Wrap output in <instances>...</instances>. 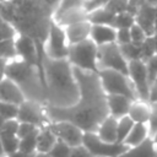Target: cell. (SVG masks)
<instances>
[{"label":"cell","mask_w":157,"mask_h":157,"mask_svg":"<svg viewBox=\"0 0 157 157\" xmlns=\"http://www.w3.org/2000/svg\"><path fill=\"white\" fill-rule=\"evenodd\" d=\"M74 75L80 88L78 101L67 108L45 105L50 121H70L83 132H97L102 121L109 117L107 93L101 77L96 72L85 71L74 66Z\"/></svg>","instance_id":"obj_1"},{"label":"cell","mask_w":157,"mask_h":157,"mask_svg":"<svg viewBox=\"0 0 157 157\" xmlns=\"http://www.w3.org/2000/svg\"><path fill=\"white\" fill-rule=\"evenodd\" d=\"M43 69L47 81L45 101L48 105L67 108L80 98V88L69 59H52L44 54Z\"/></svg>","instance_id":"obj_2"},{"label":"cell","mask_w":157,"mask_h":157,"mask_svg":"<svg viewBox=\"0 0 157 157\" xmlns=\"http://www.w3.org/2000/svg\"><path fill=\"white\" fill-rule=\"evenodd\" d=\"M5 76L15 81L20 86L23 93L27 88L28 90L31 88L32 93L34 92H38L39 94L42 93L45 98V91L42 85L38 69L27 64L26 61L21 59L10 60L5 70Z\"/></svg>","instance_id":"obj_3"},{"label":"cell","mask_w":157,"mask_h":157,"mask_svg":"<svg viewBox=\"0 0 157 157\" xmlns=\"http://www.w3.org/2000/svg\"><path fill=\"white\" fill-rule=\"evenodd\" d=\"M69 61L72 66L85 71L99 72L98 67V45L91 39L69 45Z\"/></svg>","instance_id":"obj_4"},{"label":"cell","mask_w":157,"mask_h":157,"mask_svg":"<svg viewBox=\"0 0 157 157\" xmlns=\"http://www.w3.org/2000/svg\"><path fill=\"white\" fill-rule=\"evenodd\" d=\"M98 75L107 94H120L130 98L131 101H137L136 91L129 76L110 69L101 70Z\"/></svg>","instance_id":"obj_5"},{"label":"cell","mask_w":157,"mask_h":157,"mask_svg":"<svg viewBox=\"0 0 157 157\" xmlns=\"http://www.w3.org/2000/svg\"><path fill=\"white\" fill-rule=\"evenodd\" d=\"M98 67L99 71L110 69L129 76V61L124 58L117 42L98 47Z\"/></svg>","instance_id":"obj_6"},{"label":"cell","mask_w":157,"mask_h":157,"mask_svg":"<svg viewBox=\"0 0 157 157\" xmlns=\"http://www.w3.org/2000/svg\"><path fill=\"white\" fill-rule=\"evenodd\" d=\"M44 53L52 59H67L69 43L64 27L59 26L54 20L49 23V31L44 44Z\"/></svg>","instance_id":"obj_7"},{"label":"cell","mask_w":157,"mask_h":157,"mask_svg":"<svg viewBox=\"0 0 157 157\" xmlns=\"http://www.w3.org/2000/svg\"><path fill=\"white\" fill-rule=\"evenodd\" d=\"M82 145L96 157H118L130 148L124 142H105L97 132H85Z\"/></svg>","instance_id":"obj_8"},{"label":"cell","mask_w":157,"mask_h":157,"mask_svg":"<svg viewBox=\"0 0 157 157\" xmlns=\"http://www.w3.org/2000/svg\"><path fill=\"white\" fill-rule=\"evenodd\" d=\"M129 78L134 85L139 99L148 103L151 86L148 82L146 63L142 60L129 61Z\"/></svg>","instance_id":"obj_9"},{"label":"cell","mask_w":157,"mask_h":157,"mask_svg":"<svg viewBox=\"0 0 157 157\" xmlns=\"http://www.w3.org/2000/svg\"><path fill=\"white\" fill-rule=\"evenodd\" d=\"M17 120L20 123H29L36 125L37 128H43L50 123L48 114L45 112V107H42L36 101H25L18 109Z\"/></svg>","instance_id":"obj_10"},{"label":"cell","mask_w":157,"mask_h":157,"mask_svg":"<svg viewBox=\"0 0 157 157\" xmlns=\"http://www.w3.org/2000/svg\"><path fill=\"white\" fill-rule=\"evenodd\" d=\"M48 128L53 131L58 140L64 141L71 147L83 144V131L70 121H50Z\"/></svg>","instance_id":"obj_11"},{"label":"cell","mask_w":157,"mask_h":157,"mask_svg":"<svg viewBox=\"0 0 157 157\" xmlns=\"http://www.w3.org/2000/svg\"><path fill=\"white\" fill-rule=\"evenodd\" d=\"M26 101V96L20 86L9 77H5L0 82V102H7L21 105Z\"/></svg>","instance_id":"obj_12"},{"label":"cell","mask_w":157,"mask_h":157,"mask_svg":"<svg viewBox=\"0 0 157 157\" xmlns=\"http://www.w3.org/2000/svg\"><path fill=\"white\" fill-rule=\"evenodd\" d=\"M107 102L109 108V115L120 119L123 117L129 115L131 104L135 101H131L130 98L120 94H107Z\"/></svg>","instance_id":"obj_13"},{"label":"cell","mask_w":157,"mask_h":157,"mask_svg":"<svg viewBox=\"0 0 157 157\" xmlns=\"http://www.w3.org/2000/svg\"><path fill=\"white\" fill-rule=\"evenodd\" d=\"M91 28H92V23L90 21H82L65 27L64 29L69 45L88 39L91 36Z\"/></svg>","instance_id":"obj_14"},{"label":"cell","mask_w":157,"mask_h":157,"mask_svg":"<svg viewBox=\"0 0 157 157\" xmlns=\"http://www.w3.org/2000/svg\"><path fill=\"white\" fill-rule=\"evenodd\" d=\"M90 38L98 45H104L117 42V28L107 25H92Z\"/></svg>","instance_id":"obj_15"},{"label":"cell","mask_w":157,"mask_h":157,"mask_svg":"<svg viewBox=\"0 0 157 157\" xmlns=\"http://www.w3.org/2000/svg\"><path fill=\"white\" fill-rule=\"evenodd\" d=\"M59 26L61 27H67L70 25L77 23V22H82V21H88V11L83 7H74L70 10H66L65 12H63L61 15H59L58 17L53 18Z\"/></svg>","instance_id":"obj_16"},{"label":"cell","mask_w":157,"mask_h":157,"mask_svg":"<svg viewBox=\"0 0 157 157\" xmlns=\"http://www.w3.org/2000/svg\"><path fill=\"white\" fill-rule=\"evenodd\" d=\"M97 135L105 142H118V119L109 115L97 130Z\"/></svg>","instance_id":"obj_17"},{"label":"cell","mask_w":157,"mask_h":157,"mask_svg":"<svg viewBox=\"0 0 157 157\" xmlns=\"http://www.w3.org/2000/svg\"><path fill=\"white\" fill-rule=\"evenodd\" d=\"M156 144L152 137H147L144 142L137 146L130 147L126 152L118 157H156Z\"/></svg>","instance_id":"obj_18"},{"label":"cell","mask_w":157,"mask_h":157,"mask_svg":"<svg viewBox=\"0 0 157 157\" xmlns=\"http://www.w3.org/2000/svg\"><path fill=\"white\" fill-rule=\"evenodd\" d=\"M147 137H150V128L148 124L145 123H135L128 137L124 140V144L129 147H134L144 142Z\"/></svg>","instance_id":"obj_19"},{"label":"cell","mask_w":157,"mask_h":157,"mask_svg":"<svg viewBox=\"0 0 157 157\" xmlns=\"http://www.w3.org/2000/svg\"><path fill=\"white\" fill-rule=\"evenodd\" d=\"M58 139L53 134V131L48 128V125L39 129L38 139H37V152L40 153H49V151L54 147Z\"/></svg>","instance_id":"obj_20"},{"label":"cell","mask_w":157,"mask_h":157,"mask_svg":"<svg viewBox=\"0 0 157 157\" xmlns=\"http://www.w3.org/2000/svg\"><path fill=\"white\" fill-rule=\"evenodd\" d=\"M129 117L135 123H145L147 124L151 117V108L147 104V102L142 101H135L131 104V108L129 110Z\"/></svg>","instance_id":"obj_21"},{"label":"cell","mask_w":157,"mask_h":157,"mask_svg":"<svg viewBox=\"0 0 157 157\" xmlns=\"http://www.w3.org/2000/svg\"><path fill=\"white\" fill-rule=\"evenodd\" d=\"M115 16L113 12L107 10L104 6L98 7L91 12H88V21L92 25H107V26H113Z\"/></svg>","instance_id":"obj_22"},{"label":"cell","mask_w":157,"mask_h":157,"mask_svg":"<svg viewBox=\"0 0 157 157\" xmlns=\"http://www.w3.org/2000/svg\"><path fill=\"white\" fill-rule=\"evenodd\" d=\"M0 140L5 151L6 157L15 153L16 151H18V146H20V139L17 135H11V134H4L0 132Z\"/></svg>","instance_id":"obj_23"},{"label":"cell","mask_w":157,"mask_h":157,"mask_svg":"<svg viewBox=\"0 0 157 157\" xmlns=\"http://www.w3.org/2000/svg\"><path fill=\"white\" fill-rule=\"evenodd\" d=\"M0 56L7 60L17 59V50H16V42L15 38L2 39L0 40Z\"/></svg>","instance_id":"obj_24"},{"label":"cell","mask_w":157,"mask_h":157,"mask_svg":"<svg viewBox=\"0 0 157 157\" xmlns=\"http://www.w3.org/2000/svg\"><path fill=\"white\" fill-rule=\"evenodd\" d=\"M38 134H39V129L36 130L34 132H32L31 135L20 139V146L18 150L26 153H36L37 152V139H38Z\"/></svg>","instance_id":"obj_25"},{"label":"cell","mask_w":157,"mask_h":157,"mask_svg":"<svg viewBox=\"0 0 157 157\" xmlns=\"http://www.w3.org/2000/svg\"><path fill=\"white\" fill-rule=\"evenodd\" d=\"M135 23H136V16L134 13L129 12V11H125V12L118 13L115 16L113 27L117 28V29H120V28H131Z\"/></svg>","instance_id":"obj_26"},{"label":"cell","mask_w":157,"mask_h":157,"mask_svg":"<svg viewBox=\"0 0 157 157\" xmlns=\"http://www.w3.org/2000/svg\"><path fill=\"white\" fill-rule=\"evenodd\" d=\"M134 125L135 121L129 115L118 119V142H124V140L128 137Z\"/></svg>","instance_id":"obj_27"},{"label":"cell","mask_w":157,"mask_h":157,"mask_svg":"<svg viewBox=\"0 0 157 157\" xmlns=\"http://www.w3.org/2000/svg\"><path fill=\"white\" fill-rule=\"evenodd\" d=\"M120 50L128 61L141 60V44H136L132 42L128 44H123L120 45Z\"/></svg>","instance_id":"obj_28"},{"label":"cell","mask_w":157,"mask_h":157,"mask_svg":"<svg viewBox=\"0 0 157 157\" xmlns=\"http://www.w3.org/2000/svg\"><path fill=\"white\" fill-rule=\"evenodd\" d=\"M153 55H156V49H155V39L153 36H150L146 38V40L141 44V60L147 61L150 60Z\"/></svg>","instance_id":"obj_29"},{"label":"cell","mask_w":157,"mask_h":157,"mask_svg":"<svg viewBox=\"0 0 157 157\" xmlns=\"http://www.w3.org/2000/svg\"><path fill=\"white\" fill-rule=\"evenodd\" d=\"M20 105L7 103V102H0V115L4 117L6 120L9 119H17Z\"/></svg>","instance_id":"obj_30"},{"label":"cell","mask_w":157,"mask_h":157,"mask_svg":"<svg viewBox=\"0 0 157 157\" xmlns=\"http://www.w3.org/2000/svg\"><path fill=\"white\" fill-rule=\"evenodd\" d=\"M71 150H72L71 146H69V145L65 144L64 141L58 140L56 144H55L54 147L49 151L48 155H49L50 157H70Z\"/></svg>","instance_id":"obj_31"},{"label":"cell","mask_w":157,"mask_h":157,"mask_svg":"<svg viewBox=\"0 0 157 157\" xmlns=\"http://www.w3.org/2000/svg\"><path fill=\"white\" fill-rule=\"evenodd\" d=\"M104 7L107 10H109L110 12H113L114 15H118V13L128 11L129 0H108L107 4L104 5Z\"/></svg>","instance_id":"obj_32"},{"label":"cell","mask_w":157,"mask_h":157,"mask_svg":"<svg viewBox=\"0 0 157 157\" xmlns=\"http://www.w3.org/2000/svg\"><path fill=\"white\" fill-rule=\"evenodd\" d=\"M80 6H83V0H60L59 5L55 9L54 18L58 17L59 15H61L63 12H65L66 10H70L74 7H80Z\"/></svg>","instance_id":"obj_33"},{"label":"cell","mask_w":157,"mask_h":157,"mask_svg":"<svg viewBox=\"0 0 157 157\" xmlns=\"http://www.w3.org/2000/svg\"><path fill=\"white\" fill-rule=\"evenodd\" d=\"M130 34H131V42L136 43V44H142L146 40V38L148 37L147 33L145 32V29L137 23H135L130 28Z\"/></svg>","instance_id":"obj_34"},{"label":"cell","mask_w":157,"mask_h":157,"mask_svg":"<svg viewBox=\"0 0 157 157\" xmlns=\"http://www.w3.org/2000/svg\"><path fill=\"white\" fill-rule=\"evenodd\" d=\"M146 67H147L148 82H150V86H151L157 78V54L153 55L150 60L146 61Z\"/></svg>","instance_id":"obj_35"},{"label":"cell","mask_w":157,"mask_h":157,"mask_svg":"<svg viewBox=\"0 0 157 157\" xmlns=\"http://www.w3.org/2000/svg\"><path fill=\"white\" fill-rule=\"evenodd\" d=\"M10 38H16V31L12 25H10V22L4 21L0 23V40Z\"/></svg>","instance_id":"obj_36"},{"label":"cell","mask_w":157,"mask_h":157,"mask_svg":"<svg viewBox=\"0 0 157 157\" xmlns=\"http://www.w3.org/2000/svg\"><path fill=\"white\" fill-rule=\"evenodd\" d=\"M18 128H20V121L17 119H9V120L5 121V124H4V126H2V129H1L0 132L17 135Z\"/></svg>","instance_id":"obj_37"},{"label":"cell","mask_w":157,"mask_h":157,"mask_svg":"<svg viewBox=\"0 0 157 157\" xmlns=\"http://www.w3.org/2000/svg\"><path fill=\"white\" fill-rule=\"evenodd\" d=\"M39 128H37L36 125L33 124H29V123H20V128H18V131H17V136L18 139H23L28 135H31L32 132H34L36 130H38Z\"/></svg>","instance_id":"obj_38"},{"label":"cell","mask_w":157,"mask_h":157,"mask_svg":"<svg viewBox=\"0 0 157 157\" xmlns=\"http://www.w3.org/2000/svg\"><path fill=\"white\" fill-rule=\"evenodd\" d=\"M117 43L119 45L131 43L130 28H120V29H117Z\"/></svg>","instance_id":"obj_39"},{"label":"cell","mask_w":157,"mask_h":157,"mask_svg":"<svg viewBox=\"0 0 157 157\" xmlns=\"http://www.w3.org/2000/svg\"><path fill=\"white\" fill-rule=\"evenodd\" d=\"M147 124L150 128V137H152L157 132V103H155L151 108V117Z\"/></svg>","instance_id":"obj_40"},{"label":"cell","mask_w":157,"mask_h":157,"mask_svg":"<svg viewBox=\"0 0 157 157\" xmlns=\"http://www.w3.org/2000/svg\"><path fill=\"white\" fill-rule=\"evenodd\" d=\"M70 157H96V156H93L83 145H80V146L72 147Z\"/></svg>","instance_id":"obj_41"},{"label":"cell","mask_w":157,"mask_h":157,"mask_svg":"<svg viewBox=\"0 0 157 157\" xmlns=\"http://www.w3.org/2000/svg\"><path fill=\"white\" fill-rule=\"evenodd\" d=\"M148 103L151 104H155L157 103V78L156 81L151 85V90H150V99H148Z\"/></svg>","instance_id":"obj_42"},{"label":"cell","mask_w":157,"mask_h":157,"mask_svg":"<svg viewBox=\"0 0 157 157\" xmlns=\"http://www.w3.org/2000/svg\"><path fill=\"white\" fill-rule=\"evenodd\" d=\"M36 153H26V152H22V151L18 150V151H16L15 153H12L7 157H36Z\"/></svg>","instance_id":"obj_43"},{"label":"cell","mask_w":157,"mask_h":157,"mask_svg":"<svg viewBox=\"0 0 157 157\" xmlns=\"http://www.w3.org/2000/svg\"><path fill=\"white\" fill-rule=\"evenodd\" d=\"M49 5H55V6H58L59 5V2H60V0H45Z\"/></svg>","instance_id":"obj_44"},{"label":"cell","mask_w":157,"mask_h":157,"mask_svg":"<svg viewBox=\"0 0 157 157\" xmlns=\"http://www.w3.org/2000/svg\"><path fill=\"white\" fill-rule=\"evenodd\" d=\"M5 151H4V147H2V144H1V140H0V157H5Z\"/></svg>","instance_id":"obj_45"},{"label":"cell","mask_w":157,"mask_h":157,"mask_svg":"<svg viewBox=\"0 0 157 157\" xmlns=\"http://www.w3.org/2000/svg\"><path fill=\"white\" fill-rule=\"evenodd\" d=\"M5 121H6V119L0 115V131H1V129H2V126H4V124H5Z\"/></svg>","instance_id":"obj_46"},{"label":"cell","mask_w":157,"mask_h":157,"mask_svg":"<svg viewBox=\"0 0 157 157\" xmlns=\"http://www.w3.org/2000/svg\"><path fill=\"white\" fill-rule=\"evenodd\" d=\"M5 77H6V76H5V70H4V69H0V82H1Z\"/></svg>","instance_id":"obj_47"},{"label":"cell","mask_w":157,"mask_h":157,"mask_svg":"<svg viewBox=\"0 0 157 157\" xmlns=\"http://www.w3.org/2000/svg\"><path fill=\"white\" fill-rule=\"evenodd\" d=\"M36 157H50L48 153H40V152H37L36 153Z\"/></svg>","instance_id":"obj_48"},{"label":"cell","mask_w":157,"mask_h":157,"mask_svg":"<svg viewBox=\"0 0 157 157\" xmlns=\"http://www.w3.org/2000/svg\"><path fill=\"white\" fill-rule=\"evenodd\" d=\"M153 39H155V49H156V54H157V34L153 36Z\"/></svg>","instance_id":"obj_49"},{"label":"cell","mask_w":157,"mask_h":157,"mask_svg":"<svg viewBox=\"0 0 157 157\" xmlns=\"http://www.w3.org/2000/svg\"><path fill=\"white\" fill-rule=\"evenodd\" d=\"M152 139H153V141H155V144H156V146H157V132L152 136Z\"/></svg>","instance_id":"obj_50"},{"label":"cell","mask_w":157,"mask_h":157,"mask_svg":"<svg viewBox=\"0 0 157 157\" xmlns=\"http://www.w3.org/2000/svg\"><path fill=\"white\" fill-rule=\"evenodd\" d=\"M1 22H4V18H2V16L0 15V23H1Z\"/></svg>","instance_id":"obj_51"},{"label":"cell","mask_w":157,"mask_h":157,"mask_svg":"<svg viewBox=\"0 0 157 157\" xmlns=\"http://www.w3.org/2000/svg\"><path fill=\"white\" fill-rule=\"evenodd\" d=\"M4 1H6V0H0V2H4Z\"/></svg>","instance_id":"obj_52"},{"label":"cell","mask_w":157,"mask_h":157,"mask_svg":"<svg viewBox=\"0 0 157 157\" xmlns=\"http://www.w3.org/2000/svg\"><path fill=\"white\" fill-rule=\"evenodd\" d=\"M0 58H1V56H0Z\"/></svg>","instance_id":"obj_53"},{"label":"cell","mask_w":157,"mask_h":157,"mask_svg":"<svg viewBox=\"0 0 157 157\" xmlns=\"http://www.w3.org/2000/svg\"><path fill=\"white\" fill-rule=\"evenodd\" d=\"M5 157H6V156H5Z\"/></svg>","instance_id":"obj_54"}]
</instances>
